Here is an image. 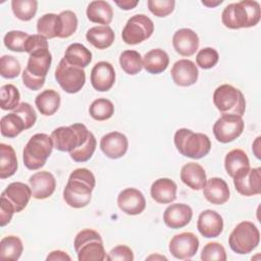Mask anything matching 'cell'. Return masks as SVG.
Segmentation results:
<instances>
[{
    "label": "cell",
    "mask_w": 261,
    "mask_h": 261,
    "mask_svg": "<svg viewBox=\"0 0 261 261\" xmlns=\"http://www.w3.org/2000/svg\"><path fill=\"white\" fill-rule=\"evenodd\" d=\"M95 186V175L91 170L88 168H76L69 174L63 190V200L72 208H84L91 202Z\"/></svg>",
    "instance_id": "1"
},
{
    "label": "cell",
    "mask_w": 261,
    "mask_h": 261,
    "mask_svg": "<svg viewBox=\"0 0 261 261\" xmlns=\"http://www.w3.org/2000/svg\"><path fill=\"white\" fill-rule=\"evenodd\" d=\"M261 17L260 4L257 1L242 0L228 4L222 11L221 21L231 30L252 28L258 24Z\"/></svg>",
    "instance_id": "2"
},
{
    "label": "cell",
    "mask_w": 261,
    "mask_h": 261,
    "mask_svg": "<svg viewBox=\"0 0 261 261\" xmlns=\"http://www.w3.org/2000/svg\"><path fill=\"white\" fill-rule=\"evenodd\" d=\"M176 150L184 156L192 159H201L211 150L209 137L202 133H194L189 128H179L174 134Z\"/></svg>",
    "instance_id": "3"
},
{
    "label": "cell",
    "mask_w": 261,
    "mask_h": 261,
    "mask_svg": "<svg viewBox=\"0 0 261 261\" xmlns=\"http://www.w3.org/2000/svg\"><path fill=\"white\" fill-rule=\"evenodd\" d=\"M54 148L51 136L39 133L34 135L25 144L22 151L24 166L30 170H38L43 167Z\"/></svg>",
    "instance_id": "4"
},
{
    "label": "cell",
    "mask_w": 261,
    "mask_h": 261,
    "mask_svg": "<svg viewBox=\"0 0 261 261\" xmlns=\"http://www.w3.org/2000/svg\"><path fill=\"white\" fill-rule=\"evenodd\" d=\"M73 247L79 261H103L107 258L102 237L94 229L81 230L74 238Z\"/></svg>",
    "instance_id": "5"
},
{
    "label": "cell",
    "mask_w": 261,
    "mask_h": 261,
    "mask_svg": "<svg viewBox=\"0 0 261 261\" xmlns=\"http://www.w3.org/2000/svg\"><path fill=\"white\" fill-rule=\"evenodd\" d=\"M90 130L83 123H73L68 126H59L52 130L51 138L54 148L61 152H71L79 148L89 138Z\"/></svg>",
    "instance_id": "6"
},
{
    "label": "cell",
    "mask_w": 261,
    "mask_h": 261,
    "mask_svg": "<svg viewBox=\"0 0 261 261\" xmlns=\"http://www.w3.org/2000/svg\"><path fill=\"white\" fill-rule=\"evenodd\" d=\"M213 103L221 114L243 116L246 110V100L243 93L228 84L220 85L215 89Z\"/></svg>",
    "instance_id": "7"
},
{
    "label": "cell",
    "mask_w": 261,
    "mask_h": 261,
    "mask_svg": "<svg viewBox=\"0 0 261 261\" xmlns=\"http://www.w3.org/2000/svg\"><path fill=\"white\" fill-rule=\"evenodd\" d=\"M260 243V232L251 221H242L232 229L228 237L230 249L240 255H246L255 250Z\"/></svg>",
    "instance_id": "8"
},
{
    "label": "cell",
    "mask_w": 261,
    "mask_h": 261,
    "mask_svg": "<svg viewBox=\"0 0 261 261\" xmlns=\"http://www.w3.org/2000/svg\"><path fill=\"white\" fill-rule=\"evenodd\" d=\"M55 80L64 92L75 94L85 86L86 72L84 68L69 64L62 58L55 69Z\"/></svg>",
    "instance_id": "9"
},
{
    "label": "cell",
    "mask_w": 261,
    "mask_h": 261,
    "mask_svg": "<svg viewBox=\"0 0 261 261\" xmlns=\"http://www.w3.org/2000/svg\"><path fill=\"white\" fill-rule=\"evenodd\" d=\"M154 32L153 20L145 14L130 16L121 33L122 41L127 45H137L149 39Z\"/></svg>",
    "instance_id": "10"
},
{
    "label": "cell",
    "mask_w": 261,
    "mask_h": 261,
    "mask_svg": "<svg viewBox=\"0 0 261 261\" xmlns=\"http://www.w3.org/2000/svg\"><path fill=\"white\" fill-rule=\"evenodd\" d=\"M245 127V122L240 115L222 114L213 125V134L215 139L223 144L229 143L238 139Z\"/></svg>",
    "instance_id": "11"
},
{
    "label": "cell",
    "mask_w": 261,
    "mask_h": 261,
    "mask_svg": "<svg viewBox=\"0 0 261 261\" xmlns=\"http://www.w3.org/2000/svg\"><path fill=\"white\" fill-rule=\"evenodd\" d=\"M233 185L237 192L243 196L250 197L261 193V168L243 167L233 175Z\"/></svg>",
    "instance_id": "12"
},
{
    "label": "cell",
    "mask_w": 261,
    "mask_h": 261,
    "mask_svg": "<svg viewBox=\"0 0 261 261\" xmlns=\"http://www.w3.org/2000/svg\"><path fill=\"white\" fill-rule=\"evenodd\" d=\"M169 252L179 260H188L196 255L199 249L198 237L191 232L185 231L172 237L169 242Z\"/></svg>",
    "instance_id": "13"
},
{
    "label": "cell",
    "mask_w": 261,
    "mask_h": 261,
    "mask_svg": "<svg viewBox=\"0 0 261 261\" xmlns=\"http://www.w3.org/2000/svg\"><path fill=\"white\" fill-rule=\"evenodd\" d=\"M119 209L127 215L141 214L146 208V199L141 191L136 188H126L117 196Z\"/></svg>",
    "instance_id": "14"
},
{
    "label": "cell",
    "mask_w": 261,
    "mask_h": 261,
    "mask_svg": "<svg viewBox=\"0 0 261 261\" xmlns=\"http://www.w3.org/2000/svg\"><path fill=\"white\" fill-rule=\"evenodd\" d=\"M52 62V55L48 48H41L33 51L28 60L27 71L37 80L45 81L46 75L50 69Z\"/></svg>",
    "instance_id": "15"
},
{
    "label": "cell",
    "mask_w": 261,
    "mask_h": 261,
    "mask_svg": "<svg viewBox=\"0 0 261 261\" xmlns=\"http://www.w3.org/2000/svg\"><path fill=\"white\" fill-rule=\"evenodd\" d=\"M100 148L108 158L118 159L125 155L128 148V140L122 133L111 132L101 138Z\"/></svg>",
    "instance_id": "16"
},
{
    "label": "cell",
    "mask_w": 261,
    "mask_h": 261,
    "mask_svg": "<svg viewBox=\"0 0 261 261\" xmlns=\"http://www.w3.org/2000/svg\"><path fill=\"white\" fill-rule=\"evenodd\" d=\"M115 83V70L107 61L97 62L91 70V84L98 92L109 91Z\"/></svg>",
    "instance_id": "17"
},
{
    "label": "cell",
    "mask_w": 261,
    "mask_h": 261,
    "mask_svg": "<svg viewBox=\"0 0 261 261\" xmlns=\"http://www.w3.org/2000/svg\"><path fill=\"white\" fill-rule=\"evenodd\" d=\"M170 74L175 85L179 87H190L198 81L199 70L192 60L179 59L172 65Z\"/></svg>",
    "instance_id": "18"
},
{
    "label": "cell",
    "mask_w": 261,
    "mask_h": 261,
    "mask_svg": "<svg viewBox=\"0 0 261 261\" xmlns=\"http://www.w3.org/2000/svg\"><path fill=\"white\" fill-rule=\"evenodd\" d=\"M29 184L33 198L44 200L49 198L55 191L56 179L49 171H38L30 176Z\"/></svg>",
    "instance_id": "19"
},
{
    "label": "cell",
    "mask_w": 261,
    "mask_h": 261,
    "mask_svg": "<svg viewBox=\"0 0 261 261\" xmlns=\"http://www.w3.org/2000/svg\"><path fill=\"white\" fill-rule=\"evenodd\" d=\"M197 228L204 238H217L223 230V219L214 210H204L198 217Z\"/></svg>",
    "instance_id": "20"
},
{
    "label": "cell",
    "mask_w": 261,
    "mask_h": 261,
    "mask_svg": "<svg viewBox=\"0 0 261 261\" xmlns=\"http://www.w3.org/2000/svg\"><path fill=\"white\" fill-rule=\"evenodd\" d=\"M193 217V210L188 204L175 203L169 205L163 213L164 223L173 229L185 227Z\"/></svg>",
    "instance_id": "21"
},
{
    "label": "cell",
    "mask_w": 261,
    "mask_h": 261,
    "mask_svg": "<svg viewBox=\"0 0 261 261\" xmlns=\"http://www.w3.org/2000/svg\"><path fill=\"white\" fill-rule=\"evenodd\" d=\"M199 37L191 29H179L172 37V45L174 50L181 56H192L199 48Z\"/></svg>",
    "instance_id": "22"
},
{
    "label": "cell",
    "mask_w": 261,
    "mask_h": 261,
    "mask_svg": "<svg viewBox=\"0 0 261 261\" xmlns=\"http://www.w3.org/2000/svg\"><path fill=\"white\" fill-rule=\"evenodd\" d=\"M2 195L13 204L15 213L22 211L29 204L31 197H33L31 187L20 181L9 184L2 192Z\"/></svg>",
    "instance_id": "23"
},
{
    "label": "cell",
    "mask_w": 261,
    "mask_h": 261,
    "mask_svg": "<svg viewBox=\"0 0 261 261\" xmlns=\"http://www.w3.org/2000/svg\"><path fill=\"white\" fill-rule=\"evenodd\" d=\"M203 195L211 204L222 205L229 199L228 185L220 177H211L203 188Z\"/></svg>",
    "instance_id": "24"
},
{
    "label": "cell",
    "mask_w": 261,
    "mask_h": 261,
    "mask_svg": "<svg viewBox=\"0 0 261 261\" xmlns=\"http://www.w3.org/2000/svg\"><path fill=\"white\" fill-rule=\"evenodd\" d=\"M180 179L190 189L200 191L203 190L207 181V176L205 169L199 163L189 162L180 169Z\"/></svg>",
    "instance_id": "25"
},
{
    "label": "cell",
    "mask_w": 261,
    "mask_h": 261,
    "mask_svg": "<svg viewBox=\"0 0 261 261\" xmlns=\"http://www.w3.org/2000/svg\"><path fill=\"white\" fill-rule=\"evenodd\" d=\"M176 184L167 177L156 179L150 189L152 199L159 204H169L176 199Z\"/></svg>",
    "instance_id": "26"
},
{
    "label": "cell",
    "mask_w": 261,
    "mask_h": 261,
    "mask_svg": "<svg viewBox=\"0 0 261 261\" xmlns=\"http://www.w3.org/2000/svg\"><path fill=\"white\" fill-rule=\"evenodd\" d=\"M86 39L95 48L104 50L113 44L115 35L109 25H96L87 31Z\"/></svg>",
    "instance_id": "27"
},
{
    "label": "cell",
    "mask_w": 261,
    "mask_h": 261,
    "mask_svg": "<svg viewBox=\"0 0 261 261\" xmlns=\"http://www.w3.org/2000/svg\"><path fill=\"white\" fill-rule=\"evenodd\" d=\"M169 64L168 54L160 49H152L148 51L143 57V67L151 74H159L163 72Z\"/></svg>",
    "instance_id": "28"
},
{
    "label": "cell",
    "mask_w": 261,
    "mask_h": 261,
    "mask_svg": "<svg viewBox=\"0 0 261 261\" xmlns=\"http://www.w3.org/2000/svg\"><path fill=\"white\" fill-rule=\"evenodd\" d=\"M86 13L90 21L102 25H108L113 19V9L111 5L103 0L90 2Z\"/></svg>",
    "instance_id": "29"
},
{
    "label": "cell",
    "mask_w": 261,
    "mask_h": 261,
    "mask_svg": "<svg viewBox=\"0 0 261 261\" xmlns=\"http://www.w3.org/2000/svg\"><path fill=\"white\" fill-rule=\"evenodd\" d=\"M60 95L52 89L44 90L39 95H37L35 99L37 109L41 114L45 116H51L57 112L60 106Z\"/></svg>",
    "instance_id": "30"
},
{
    "label": "cell",
    "mask_w": 261,
    "mask_h": 261,
    "mask_svg": "<svg viewBox=\"0 0 261 261\" xmlns=\"http://www.w3.org/2000/svg\"><path fill=\"white\" fill-rule=\"evenodd\" d=\"M63 58L69 64L85 68L92 61V52L81 43H72L66 48Z\"/></svg>",
    "instance_id": "31"
},
{
    "label": "cell",
    "mask_w": 261,
    "mask_h": 261,
    "mask_svg": "<svg viewBox=\"0 0 261 261\" xmlns=\"http://www.w3.org/2000/svg\"><path fill=\"white\" fill-rule=\"evenodd\" d=\"M17 158L14 149L7 144H0V178L12 176L17 169Z\"/></svg>",
    "instance_id": "32"
},
{
    "label": "cell",
    "mask_w": 261,
    "mask_h": 261,
    "mask_svg": "<svg viewBox=\"0 0 261 261\" xmlns=\"http://www.w3.org/2000/svg\"><path fill=\"white\" fill-rule=\"evenodd\" d=\"M23 245L16 236H7L0 241V258L3 260L16 261L21 256Z\"/></svg>",
    "instance_id": "33"
},
{
    "label": "cell",
    "mask_w": 261,
    "mask_h": 261,
    "mask_svg": "<svg viewBox=\"0 0 261 261\" xmlns=\"http://www.w3.org/2000/svg\"><path fill=\"white\" fill-rule=\"evenodd\" d=\"M37 32L46 39L58 38L60 33L59 15L55 13H46L37 21Z\"/></svg>",
    "instance_id": "34"
},
{
    "label": "cell",
    "mask_w": 261,
    "mask_h": 261,
    "mask_svg": "<svg viewBox=\"0 0 261 261\" xmlns=\"http://www.w3.org/2000/svg\"><path fill=\"white\" fill-rule=\"evenodd\" d=\"M1 124V135L6 138H15L17 137L22 130L25 129V125L21 117L14 113H8L1 117L0 120Z\"/></svg>",
    "instance_id": "35"
},
{
    "label": "cell",
    "mask_w": 261,
    "mask_h": 261,
    "mask_svg": "<svg viewBox=\"0 0 261 261\" xmlns=\"http://www.w3.org/2000/svg\"><path fill=\"white\" fill-rule=\"evenodd\" d=\"M248 166H250L249 157L242 149H233L229 151L224 158V168L230 177H233L239 169Z\"/></svg>",
    "instance_id": "36"
},
{
    "label": "cell",
    "mask_w": 261,
    "mask_h": 261,
    "mask_svg": "<svg viewBox=\"0 0 261 261\" xmlns=\"http://www.w3.org/2000/svg\"><path fill=\"white\" fill-rule=\"evenodd\" d=\"M119 64L125 73L136 75L143 68V58L136 50H125L119 56Z\"/></svg>",
    "instance_id": "37"
},
{
    "label": "cell",
    "mask_w": 261,
    "mask_h": 261,
    "mask_svg": "<svg viewBox=\"0 0 261 261\" xmlns=\"http://www.w3.org/2000/svg\"><path fill=\"white\" fill-rule=\"evenodd\" d=\"M89 113L95 120H107L114 114V105L110 100L106 98H98L91 103L89 107Z\"/></svg>",
    "instance_id": "38"
},
{
    "label": "cell",
    "mask_w": 261,
    "mask_h": 261,
    "mask_svg": "<svg viewBox=\"0 0 261 261\" xmlns=\"http://www.w3.org/2000/svg\"><path fill=\"white\" fill-rule=\"evenodd\" d=\"M11 9L18 19L29 21L37 13L38 2L36 0H12Z\"/></svg>",
    "instance_id": "39"
},
{
    "label": "cell",
    "mask_w": 261,
    "mask_h": 261,
    "mask_svg": "<svg viewBox=\"0 0 261 261\" xmlns=\"http://www.w3.org/2000/svg\"><path fill=\"white\" fill-rule=\"evenodd\" d=\"M1 109L14 110L20 103V94L18 89L12 84H6L0 89Z\"/></svg>",
    "instance_id": "40"
},
{
    "label": "cell",
    "mask_w": 261,
    "mask_h": 261,
    "mask_svg": "<svg viewBox=\"0 0 261 261\" xmlns=\"http://www.w3.org/2000/svg\"><path fill=\"white\" fill-rule=\"evenodd\" d=\"M58 15L60 23V33L58 38L64 39L73 35L79 24L76 14L71 10H64L61 11Z\"/></svg>",
    "instance_id": "41"
},
{
    "label": "cell",
    "mask_w": 261,
    "mask_h": 261,
    "mask_svg": "<svg viewBox=\"0 0 261 261\" xmlns=\"http://www.w3.org/2000/svg\"><path fill=\"white\" fill-rule=\"evenodd\" d=\"M96 146H97L96 138L92 133H90L89 138L85 144L74 149L73 151L69 152L70 158L75 162H86L92 158L96 150Z\"/></svg>",
    "instance_id": "42"
},
{
    "label": "cell",
    "mask_w": 261,
    "mask_h": 261,
    "mask_svg": "<svg viewBox=\"0 0 261 261\" xmlns=\"http://www.w3.org/2000/svg\"><path fill=\"white\" fill-rule=\"evenodd\" d=\"M30 35L21 31H10L4 36L5 47L14 52H24V45Z\"/></svg>",
    "instance_id": "43"
},
{
    "label": "cell",
    "mask_w": 261,
    "mask_h": 261,
    "mask_svg": "<svg viewBox=\"0 0 261 261\" xmlns=\"http://www.w3.org/2000/svg\"><path fill=\"white\" fill-rule=\"evenodd\" d=\"M21 70L19 61L11 55H3L0 58V74L4 79H15Z\"/></svg>",
    "instance_id": "44"
},
{
    "label": "cell",
    "mask_w": 261,
    "mask_h": 261,
    "mask_svg": "<svg viewBox=\"0 0 261 261\" xmlns=\"http://www.w3.org/2000/svg\"><path fill=\"white\" fill-rule=\"evenodd\" d=\"M201 259L203 261H225L226 252L224 247L217 242H210L204 246L201 253Z\"/></svg>",
    "instance_id": "45"
},
{
    "label": "cell",
    "mask_w": 261,
    "mask_h": 261,
    "mask_svg": "<svg viewBox=\"0 0 261 261\" xmlns=\"http://www.w3.org/2000/svg\"><path fill=\"white\" fill-rule=\"evenodd\" d=\"M218 60H219L218 52L211 47H206L201 49L196 56L197 65L203 69H209L214 67L217 64Z\"/></svg>",
    "instance_id": "46"
},
{
    "label": "cell",
    "mask_w": 261,
    "mask_h": 261,
    "mask_svg": "<svg viewBox=\"0 0 261 261\" xmlns=\"http://www.w3.org/2000/svg\"><path fill=\"white\" fill-rule=\"evenodd\" d=\"M148 8L157 17H165L172 13L175 7L174 0H148Z\"/></svg>",
    "instance_id": "47"
},
{
    "label": "cell",
    "mask_w": 261,
    "mask_h": 261,
    "mask_svg": "<svg viewBox=\"0 0 261 261\" xmlns=\"http://www.w3.org/2000/svg\"><path fill=\"white\" fill-rule=\"evenodd\" d=\"M14 113L18 114L21 119L23 120L24 122V125H25V129H29L31 128L36 120H37V114H36V111L35 109L33 108V106L28 103V102H21L14 110H13Z\"/></svg>",
    "instance_id": "48"
},
{
    "label": "cell",
    "mask_w": 261,
    "mask_h": 261,
    "mask_svg": "<svg viewBox=\"0 0 261 261\" xmlns=\"http://www.w3.org/2000/svg\"><path fill=\"white\" fill-rule=\"evenodd\" d=\"M134 253L133 250L125 246V245H118L111 249V251L108 253L106 260L114 261V260H120V261H133L134 260Z\"/></svg>",
    "instance_id": "49"
},
{
    "label": "cell",
    "mask_w": 261,
    "mask_h": 261,
    "mask_svg": "<svg viewBox=\"0 0 261 261\" xmlns=\"http://www.w3.org/2000/svg\"><path fill=\"white\" fill-rule=\"evenodd\" d=\"M15 213L13 204L1 194V203H0V226H5L8 224Z\"/></svg>",
    "instance_id": "50"
},
{
    "label": "cell",
    "mask_w": 261,
    "mask_h": 261,
    "mask_svg": "<svg viewBox=\"0 0 261 261\" xmlns=\"http://www.w3.org/2000/svg\"><path fill=\"white\" fill-rule=\"evenodd\" d=\"M48 41L43 36L37 35H30L28 38L25 45H24V52L31 54L33 51L41 49V48H48Z\"/></svg>",
    "instance_id": "51"
},
{
    "label": "cell",
    "mask_w": 261,
    "mask_h": 261,
    "mask_svg": "<svg viewBox=\"0 0 261 261\" xmlns=\"http://www.w3.org/2000/svg\"><path fill=\"white\" fill-rule=\"evenodd\" d=\"M21 76H22V83H23V85H24L28 89H30V90H32V91H38V90H40V89L44 86V84H45V81H40V80H37V79H35L34 76H32V75L27 71L25 68H24V70L22 71Z\"/></svg>",
    "instance_id": "52"
},
{
    "label": "cell",
    "mask_w": 261,
    "mask_h": 261,
    "mask_svg": "<svg viewBox=\"0 0 261 261\" xmlns=\"http://www.w3.org/2000/svg\"><path fill=\"white\" fill-rule=\"evenodd\" d=\"M47 261H70L71 257L64 251L61 250H55L49 253V255L46 257Z\"/></svg>",
    "instance_id": "53"
},
{
    "label": "cell",
    "mask_w": 261,
    "mask_h": 261,
    "mask_svg": "<svg viewBox=\"0 0 261 261\" xmlns=\"http://www.w3.org/2000/svg\"><path fill=\"white\" fill-rule=\"evenodd\" d=\"M115 4L122 10H130L135 8L138 4L139 1H134V0H122V1H115Z\"/></svg>",
    "instance_id": "54"
},
{
    "label": "cell",
    "mask_w": 261,
    "mask_h": 261,
    "mask_svg": "<svg viewBox=\"0 0 261 261\" xmlns=\"http://www.w3.org/2000/svg\"><path fill=\"white\" fill-rule=\"evenodd\" d=\"M260 137H257L256 138V140H255V142L253 143V147H252V150H253V152H254V154H255V156L258 158V159H260V151H259V147H260Z\"/></svg>",
    "instance_id": "55"
},
{
    "label": "cell",
    "mask_w": 261,
    "mask_h": 261,
    "mask_svg": "<svg viewBox=\"0 0 261 261\" xmlns=\"http://www.w3.org/2000/svg\"><path fill=\"white\" fill-rule=\"evenodd\" d=\"M222 3V0H218V1H215V2H211V1H202V4L205 5V6H208V7H215L219 4Z\"/></svg>",
    "instance_id": "56"
}]
</instances>
